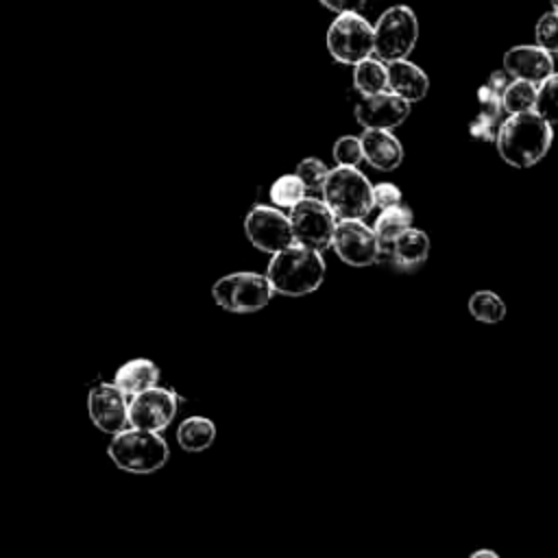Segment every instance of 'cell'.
<instances>
[{
  "label": "cell",
  "instance_id": "obj_23",
  "mask_svg": "<svg viewBox=\"0 0 558 558\" xmlns=\"http://www.w3.org/2000/svg\"><path fill=\"white\" fill-rule=\"evenodd\" d=\"M469 312L475 320L495 325L506 318V303L499 294H495L490 290H477L469 299Z\"/></svg>",
  "mask_w": 558,
  "mask_h": 558
},
{
  "label": "cell",
  "instance_id": "obj_6",
  "mask_svg": "<svg viewBox=\"0 0 558 558\" xmlns=\"http://www.w3.org/2000/svg\"><path fill=\"white\" fill-rule=\"evenodd\" d=\"M325 41L338 63L355 68L375 54V26L360 13H342L329 24Z\"/></svg>",
  "mask_w": 558,
  "mask_h": 558
},
{
  "label": "cell",
  "instance_id": "obj_7",
  "mask_svg": "<svg viewBox=\"0 0 558 558\" xmlns=\"http://www.w3.org/2000/svg\"><path fill=\"white\" fill-rule=\"evenodd\" d=\"M275 290L268 281L266 275L262 272H248V270H238L220 277L211 286V296L214 301L233 314H253L264 310Z\"/></svg>",
  "mask_w": 558,
  "mask_h": 558
},
{
  "label": "cell",
  "instance_id": "obj_10",
  "mask_svg": "<svg viewBox=\"0 0 558 558\" xmlns=\"http://www.w3.org/2000/svg\"><path fill=\"white\" fill-rule=\"evenodd\" d=\"M333 253L349 266H371L381 259L384 246L373 227L364 220H338L333 238Z\"/></svg>",
  "mask_w": 558,
  "mask_h": 558
},
{
  "label": "cell",
  "instance_id": "obj_30",
  "mask_svg": "<svg viewBox=\"0 0 558 558\" xmlns=\"http://www.w3.org/2000/svg\"><path fill=\"white\" fill-rule=\"evenodd\" d=\"M499 126H501V124H499L497 120L477 113V116L471 120L469 131H471V135H473L475 140H480V142H497Z\"/></svg>",
  "mask_w": 558,
  "mask_h": 558
},
{
  "label": "cell",
  "instance_id": "obj_31",
  "mask_svg": "<svg viewBox=\"0 0 558 558\" xmlns=\"http://www.w3.org/2000/svg\"><path fill=\"white\" fill-rule=\"evenodd\" d=\"M373 198H375V207H379L384 211V209L401 205L403 194L395 183H377L373 187Z\"/></svg>",
  "mask_w": 558,
  "mask_h": 558
},
{
  "label": "cell",
  "instance_id": "obj_22",
  "mask_svg": "<svg viewBox=\"0 0 558 558\" xmlns=\"http://www.w3.org/2000/svg\"><path fill=\"white\" fill-rule=\"evenodd\" d=\"M536 100H538V87L527 81H510V85L501 94L504 111L510 116L536 111Z\"/></svg>",
  "mask_w": 558,
  "mask_h": 558
},
{
  "label": "cell",
  "instance_id": "obj_21",
  "mask_svg": "<svg viewBox=\"0 0 558 558\" xmlns=\"http://www.w3.org/2000/svg\"><path fill=\"white\" fill-rule=\"evenodd\" d=\"M384 251L399 238L403 235L408 229H412V211L401 203L397 207H390V209H384L379 211V216L375 218V225H373Z\"/></svg>",
  "mask_w": 558,
  "mask_h": 558
},
{
  "label": "cell",
  "instance_id": "obj_29",
  "mask_svg": "<svg viewBox=\"0 0 558 558\" xmlns=\"http://www.w3.org/2000/svg\"><path fill=\"white\" fill-rule=\"evenodd\" d=\"M477 102H480V113L488 116L493 120L499 122V116L504 111V102H501V92H497L495 87H490L488 83H484L477 89Z\"/></svg>",
  "mask_w": 558,
  "mask_h": 558
},
{
  "label": "cell",
  "instance_id": "obj_2",
  "mask_svg": "<svg viewBox=\"0 0 558 558\" xmlns=\"http://www.w3.org/2000/svg\"><path fill=\"white\" fill-rule=\"evenodd\" d=\"M325 259L320 251L292 244L290 248L270 257L266 277L277 294L305 296L320 288L325 281Z\"/></svg>",
  "mask_w": 558,
  "mask_h": 558
},
{
  "label": "cell",
  "instance_id": "obj_33",
  "mask_svg": "<svg viewBox=\"0 0 558 558\" xmlns=\"http://www.w3.org/2000/svg\"><path fill=\"white\" fill-rule=\"evenodd\" d=\"M469 558H499V554L493 549H475Z\"/></svg>",
  "mask_w": 558,
  "mask_h": 558
},
{
  "label": "cell",
  "instance_id": "obj_34",
  "mask_svg": "<svg viewBox=\"0 0 558 558\" xmlns=\"http://www.w3.org/2000/svg\"><path fill=\"white\" fill-rule=\"evenodd\" d=\"M551 9H554V13L558 15V0H551Z\"/></svg>",
  "mask_w": 558,
  "mask_h": 558
},
{
  "label": "cell",
  "instance_id": "obj_17",
  "mask_svg": "<svg viewBox=\"0 0 558 558\" xmlns=\"http://www.w3.org/2000/svg\"><path fill=\"white\" fill-rule=\"evenodd\" d=\"M388 81H390L388 92L397 94L399 98H403L410 105L416 100H423L429 89V78H427L425 70H421L416 63H412L408 59L388 63Z\"/></svg>",
  "mask_w": 558,
  "mask_h": 558
},
{
  "label": "cell",
  "instance_id": "obj_1",
  "mask_svg": "<svg viewBox=\"0 0 558 558\" xmlns=\"http://www.w3.org/2000/svg\"><path fill=\"white\" fill-rule=\"evenodd\" d=\"M554 142L551 124L543 120L536 111L508 116L497 135L499 157L514 168L536 166L549 150Z\"/></svg>",
  "mask_w": 558,
  "mask_h": 558
},
{
  "label": "cell",
  "instance_id": "obj_15",
  "mask_svg": "<svg viewBox=\"0 0 558 558\" xmlns=\"http://www.w3.org/2000/svg\"><path fill=\"white\" fill-rule=\"evenodd\" d=\"M364 159L375 170L390 172L403 161V144L401 140L386 129H364L360 135Z\"/></svg>",
  "mask_w": 558,
  "mask_h": 558
},
{
  "label": "cell",
  "instance_id": "obj_8",
  "mask_svg": "<svg viewBox=\"0 0 558 558\" xmlns=\"http://www.w3.org/2000/svg\"><path fill=\"white\" fill-rule=\"evenodd\" d=\"M244 233L255 248L270 255H277L296 244L292 220L279 207H253L244 216Z\"/></svg>",
  "mask_w": 558,
  "mask_h": 558
},
{
  "label": "cell",
  "instance_id": "obj_14",
  "mask_svg": "<svg viewBox=\"0 0 558 558\" xmlns=\"http://www.w3.org/2000/svg\"><path fill=\"white\" fill-rule=\"evenodd\" d=\"M504 70L514 81H527V83H543L554 74V59L547 50L538 46H514L506 50L504 54Z\"/></svg>",
  "mask_w": 558,
  "mask_h": 558
},
{
  "label": "cell",
  "instance_id": "obj_9",
  "mask_svg": "<svg viewBox=\"0 0 558 558\" xmlns=\"http://www.w3.org/2000/svg\"><path fill=\"white\" fill-rule=\"evenodd\" d=\"M288 216L292 220L296 244H303L316 251L331 246L338 218L323 198L305 196L296 207L290 209Z\"/></svg>",
  "mask_w": 558,
  "mask_h": 558
},
{
  "label": "cell",
  "instance_id": "obj_32",
  "mask_svg": "<svg viewBox=\"0 0 558 558\" xmlns=\"http://www.w3.org/2000/svg\"><path fill=\"white\" fill-rule=\"evenodd\" d=\"M325 9L333 11L336 15L342 13H360V9L366 4V0H318Z\"/></svg>",
  "mask_w": 558,
  "mask_h": 558
},
{
  "label": "cell",
  "instance_id": "obj_11",
  "mask_svg": "<svg viewBox=\"0 0 558 558\" xmlns=\"http://www.w3.org/2000/svg\"><path fill=\"white\" fill-rule=\"evenodd\" d=\"M177 416V395L168 388H148L129 401V425L161 434Z\"/></svg>",
  "mask_w": 558,
  "mask_h": 558
},
{
  "label": "cell",
  "instance_id": "obj_20",
  "mask_svg": "<svg viewBox=\"0 0 558 558\" xmlns=\"http://www.w3.org/2000/svg\"><path fill=\"white\" fill-rule=\"evenodd\" d=\"M388 63L379 59H366L353 68V87L362 96H375L388 92Z\"/></svg>",
  "mask_w": 558,
  "mask_h": 558
},
{
  "label": "cell",
  "instance_id": "obj_13",
  "mask_svg": "<svg viewBox=\"0 0 558 558\" xmlns=\"http://www.w3.org/2000/svg\"><path fill=\"white\" fill-rule=\"evenodd\" d=\"M410 116V102L392 92H381L375 96H362L355 105V120L364 129H395Z\"/></svg>",
  "mask_w": 558,
  "mask_h": 558
},
{
  "label": "cell",
  "instance_id": "obj_26",
  "mask_svg": "<svg viewBox=\"0 0 558 558\" xmlns=\"http://www.w3.org/2000/svg\"><path fill=\"white\" fill-rule=\"evenodd\" d=\"M536 113L549 124H558V72L538 85Z\"/></svg>",
  "mask_w": 558,
  "mask_h": 558
},
{
  "label": "cell",
  "instance_id": "obj_4",
  "mask_svg": "<svg viewBox=\"0 0 558 558\" xmlns=\"http://www.w3.org/2000/svg\"><path fill=\"white\" fill-rule=\"evenodd\" d=\"M373 187L368 177L357 168L336 166L329 170L323 201L338 220H362L375 207Z\"/></svg>",
  "mask_w": 558,
  "mask_h": 558
},
{
  "label": "cell",
  "instance_id": "obj_18",
  "mask_svg": "<svg viewBox=\"0 0 558 558\" xmlns=\"http://www.w3.org/2000/svg\"><path fill=\"white\" fill-rule=\"evenodd\" d=\"M159 368L155 362L146 360V357H135L124 362L113 377V384L126 395V397H135L148 388H155L159 384Z\"/></svg>",
  "mask_w": 558,
  "mask_h": 558
},
{
  "label": "cell",
  "instance_id": "obj_28",
  "mask_svg": "<svg viewBox=\"0 0 558 558\" xmlns=\"http://www.w3.org/2000/svg\"><path fill=\"white\" fill-rule=\"evenodd\" d=\"M536 46L551 52H558V15L545 13L536 22Z\"/></svg>",
  "mask_w": 558,
  "mask_h": 558
},
{
  "label": "cell",
  "instance_id": "obj_5",
  "mask_svg": "<svg viewBox=\"0 0 558 558\" xmlns=\"http://www.w3.org/2000/svg\"><path fill=\"white\" fill-rule=\"evenodd\" d=\"M375 26V54L384 63L403 61L418 41V17L408 4L388 7Z\"/></svg>",
  "mask_w": 558,
  "mask_h": 558
},
{
  "label": "cell",
  "instance_id": "obj_24",
  "mask_svg": "<svg viewBox=\"0 0 558 558\" xmlns=\"http://www.w3.org/2000/svg\"><path fill=\"white\" fill-rule=\"evenodd\" d=\"M268 194H270V201L275 203V207L292 209L307 196V190L296 174H281L279 179H275Z\"/></svg>",
  "mask_w": 558,
  "mask_h": 558
},
{
  "label": "cell",
  "instance_id": "obj_25",
  "mask_svg": "<svg viewBox=\"0 0 558 558\" xmlns=\"http://www.w3.org/2000/svg\"><path fill=\"white\" fill-rule=\"evenodd\" d=\"M294 174L303 181L307 194L316 196L318 192L323 194V190H325V183H327V177H329V168L318 157H305V159L299 161Z\"/></svg>",
  "mask_w": 558,
  "mask_h": 558
},
{
  "label": "cell",
  "instance_id": "obj_12",
  "mask_svg": "<svg viewBox=\"0 0 558 558\" xmlns=\"http://www.w3.org/2000/svg\"><path fill=\"white\" fill-rule=\"evenodd\" d=\"M87 412L92 423L105 434H120L129 429V399L126 395L111 384H96L87 395Z\"/></svg>",
  "mask_w": 558,
  "mask_h": 558
},
{
  "label": "cell",
  "instance_id": "obj_27",
  "mask_svg": "<svg viewBox=\"0 0 558 558\" xmlns=\"http://www.w3.org/2000/svg\"><path fill=\"white\" fill-rule=\"evenodd\" d=\"M364 159L362 142L355 135H342L333 144V161L342 168H355Z\"/></svg>",
  "mask_w": 558,
  "mask_h": 558
},
{
  "label": "cell",
  "instance_id": "obj_16",
  "mask_svg": "<svg viewBox=\"0 0 558 558\" xmlns=\"http://www.w3.org/2000/svg\"><path fill=\"white\" fill-rule=\"evenodd\" d=\"M384 253H388V259L395 270L416 272L429 255V238L423 229L412 227L403 235H399Z\"/></svg>",
  "mask_w": 558,
  "mask_h": 558
},
{
  "label": "cell",
  "instance_id": "obj_19",
  "mask_svg": "<svg viewBox=\"0 0 558 558\" xmlns=\"http://www.w3.org/2000/svg\"><path fill=\"white\" fill-rule=\"evenodd\" d=\"M216 440V425L205 416H187L177 427V442L187 453L205 451Z\"/></svg>",
  "mask_w": 558,
  "mask_h": 558
},
{
  "label": "cell",
  "instance_id": "obj_3",
  "mask_svg": "<svg viewBox=\"0 0 558 558\" xmlns=\"http://www.w3.org/2000/svg\"><path fill=\"white\" fill-rule=\"evenodd\" d=\"M111 462L133 475H150L166 466L170 458L168 442L157 432L129 427L116 434L107 447Z\"/></svg>",
  "mask_w": 558,
  "mask_h": 558
}]
</instances>
